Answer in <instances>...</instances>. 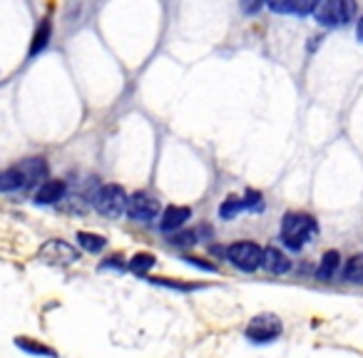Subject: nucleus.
Returning <instances> with one entry per match:
<instances>
[{
	"label": "nucleus",
	"mask_w": 363,
	"mask_h": 358,
	"mask_svg": "<svg viewBox=\"0 0 363 358\" xmlns=\"http://www.w3.org/2000/svg\"><path fill=\"white\" fill-rule=\"evenodd\" d=\"M316 234H319V224L304 212H289L281 221V241L294 251L304 249V244H309Z\"/></svg>",
	"instance_id": "nucleus-1"
},
{
	"label": "nucleus",
	"mask_w": 363,
	"mask_h": 358,
	"mask_svg": "<svg viewBox=\"0 0 363 358\" xmlns=\"http://www.w3.org/2000/svg\"><path fill=\"white\" fill-rule=\"evenodd\" d=\"M356 15V3L351 0H323V3H316L314 8V18L323 28H341L348 20H353Z\"/></svg>",
	"instance_id": "nucleus-2"
},
{
	"label": "nucleus",
	"mask_w": 363,
	"mask_h": 358,
	"mask_svg": "<svg viewBox=\"0 0 363 358\" xmlns=\"http://www.w3.org/2000/svg\"><path fill=\"white\" fill-rule=\"evenodd\" d=\"M127 202H130V197H127L125 189L119 185H105L95 194V209L100 214L110 216V219H117V216L125 214Z\"/></svg>",
	"instance_id": "nucleus-3"
},
{
	"label": "nucleus",
	"mask_w": 363,
	"mask_h": 358,
	"mask_svg": "<svg viewBox=\"0 0 363 358\" xmlns=\"http://www.w3.org/2000/svg\"><path fill=\"white\" fill-rule=\"evenodd\" d=\"M281 331H284V323L276 314H259L246 326V339L251 343H271L279 339Z\"/></svg>",
	"instance_id": "nucleus-4"
},
{
	"label": "nucleus",
	"mask_w": 363,
	"mask_h": 358,
	"mask_svg": "<svg viewBox=\"0 0 363 358\" xmlns=\"http://www.w3.org/2000/svg\"><path fill=\"white\" fill-rule=\"evenodd\" d=\"M226 259L237 268H242V271H256L262 266L264 249L259 244H254V241H237V244L226 249Z\"/></svg>",
	"instance_id": "nucleus-5"
},
{
	"label": "nucleus",
	"mask_w": 363,
	"mask_h": 358,
	"mask_svg": "<svg viewBox=\"0 0 363 358\" xmlns=\"http://www.w3.org/2000/svg\"><path fill=\"white\" fill-rule=\"evenodd\" d=\"M162 212V204L157 197H152L149 191H135L127 202V214L135 221H152L157 219Z\"/></svg>",
	"instance_id": "nucleus-6"
},
{
	"label": "nucleus",
	"mask_w": 363,
	"mask_h": 358,
	"mask_svg": "<svg viewBox=\"0 0 363 358\" xmlns=\"http://www.w3.org/2000/svg\"><path fill=\"white\" fill-rule=\"evenodd\" d=\"M40 259L50 264H75L78 262V251L72 249L67 241H60V239H50L48 244H42Z\"/></svg>",
	"instance_id": "nucleus-7"
},
{
	"label": "nucleus",
	"mask_w": 363,
	"mask_h": 358,
	"mask_svg": "<svg viewBox=\"0 0 363 358\" xmlns=\"http://www.w3.org/2000/svg\"><path fill=\"white\" fill-rule=\"evenodd\" d=\"M15 169H18L20 179H23V189L48 177V162L42 160V157H28L20 164H15Z\"/></svg>",
	"instance_id": "nucleus-8"
},
{
	"label": "nucleus",
	"mask_w": 363,
	"mask_h": 358,
	"mask_svg": "<svg viewBox=\"0 0 363 358\" xmlns=\"http://www.w3.org/2000/svg\"><path fill=\"white\" fill-rule=\"evenodd\" d=\"M259 202H262V194H259V191H249L246 197H226L219 207V216L221 219H234L239 212L259 207Z\"/></svg>",
	"instance_id": "nucleus-9"
},
{
	"label": "nucleus",
	"mask_w": 363,
	"mask_h": 358,
	"mask_svg": "<svg viewBox=\"0 0 363 358\" xmlns=\"http://www.w3.org/2000/svg\"><path fill=\"white\" fill-rule=\"evenodd\" d=\"M65 182L62 179H48V182H42L35 191V204H58L60 199L65 197Z\"/></svg>",
	"instance_id": "nucleus-10"
},
{
	"label": "nucleus",
	"mask_w": 363,
	"mask_h": 358,
	"mask_svg": "<svg viewBox=\"0 0 363 358\" xmlns=\"http://www.w3.org/2000/svg\"><path fill=\"white\" fill-rule=\"evenodd\" d=\"M192 216V209L189 207H167L162 212V219H160V229L162 232H177L179 227H185L187 219Z\"/></svg>",
	"instance_id": "nucleus-11"
},
{
	"label": "nucleus",
	"mask_w": 363,
	"mask_h": 358,
	"mask_svg": "<svg viewBox=\"0 0 363 358\" xmlns=\"http://www.w3.org/2000/svg\"><path fill=\"white\" fill-rule=\"evenodd\" d=\"M262 266L267 268L269 274H286L289 266H292V262L286 259V254L281 249H276V246H267V249H264Z\"/></svg>",
	"instance_id": "nucleus-12"
},
{
	"label": "nucleus",
	"mask_w": 363,
	"mask_h": 358,
	"mask_svg": "<svg viewBox=\"0 0 363 358\" xmlns=\"http://www.w3.org/2000/svg\"><path fill=\"white\" fill-rule=\"evenodd\" d=\"M341 266V254L339 251H326L321 257V264H319V268H316V279L319 281H331L336 276V271H339Z\"/></svg>",
	"instance_id": "nucleus-13"
},
{
	"label": "nucleus",
	"mask_w": 363,
	"mask_h": 358,
	"mask_svg": "<svg viewBox=\"0 0 363 358\" xmlns=\"http://www.w3.org/2000/svg\"><path fill=\"white\" fill-rule=\"evenodd\" d=\"M50 35H53V23H50V18H42L40 25L35 28L33 42H30V58H35L37 53H42V50L48 48Z\"/></svg>",
	"instance_id": "nucleus-14"
},
{
	"label": "nucleus",
	"mask_w": 363,
	"mask_h": 358,
	"mask_svg": "<svg viewBox=\"0 0 363 358\" xmlns=\"http://www.w3.org/2000/svg\"><path fill=\"white\" fill-rule=\"evenodd\" d=\"M269 8L274 12H294V15H309L314 12L316 3L311 0H292V3H269Z\"/></svg>",
	"instance_id": "nucleus-15"
},
{
	"label": "nucleus",
	"mask_w": 363,
	"mask_h": 358,
	"mask_svg": "<svg viewBox=\"0 0 363 358\" xmlns=\"http://www.w3.org/2000/svg\"><path fill=\"white\" fill-rule=\"evenodd\" d=\"M344 281L356 284V287H363V254L348 259V264L344 266Z\"/></svg>",
	"instance_id": "nucleus-16"
},
{
	"label": "nucleus",
	"mask_w": 363,
	"mask_h": 358,
	"mask_svg": "<svg viewBox=\"0 0 363 358\" xmlns=\"http://www.w3.org/2000/svg\"><path fill=\"white\" fill-rule=\"evenodd\" d=\"M78 244L83 246L85 251H90V254H97V251H102L105 246H108V239L100 237V234L78 232Z\"/></svg>",
	"instance_id": "nucleus-17"
},
{
	"label": "nucleus",
	"mask_w": 363,
	"mask_h": 358,
	"mask_svg": "<svg viewBox=\"0 0 363 358\" xmlns=\"http://www.w3.org/2000/svg\"><path fill=\"white\" fill-rule=\"evenodd\" d=\"M15 346H20V348H23V351H28V353H35V356L58 358V353H55L50 346H42V343H35V341L25 339V336H20V339H15Z\"/></svg>",
	"instance_id": "nucleus-18"
},
{
	"label": "nucleus",
	"mask_w": 363,
	"mask_h": 358,
	"mask_svg": "<svg viewBox=\"0 0 363 358\" xmlns=\"http://www.w3.org/2000/svg\"><path fill=\"white\" fill-rule=\"evenodd\" d=\"M23 189V179H20L18 169L10 167L6 172H0V191H15Z\"/></svg>",
	"instance_id": "nucleus-19"
},
{
	"label": "nucleus",
	"mask_w": 363,
	"mask_h": 358,
	"mask_svg": "<svg viewBox=\"0 0 363 358\" xmlns=\"http://www.w3.org/2000/svg\"><path fill=\"white\" fill-rule=\"evenodd\" d=\"M155 264H157V259L152 257V254H147V251H140V254H135V257L130 259V268L135 274H147Z\"/></svg>",
	"instance_id": "nucleus-20"
},
{
	"label": "nucleus",
	"mask_w": 363,
	"mask_h": 358,
	"mask_svg": "<svg viewBox=\"0 0 363 358\" xmlns=\"http://www.w3.org/2000/svg\"><path fill=\"white\" fill-rule=\"evenodd\" d=\"M194 237H196V232H185V234H179V237H174L172 241L177 246H189V244H194V241H196Z\"/></svg>",
	"instance_id": "nucleus-21"
},
{
	"label": "nucleus",
	"mask_w": 363,
	"mask_h": 358,
	"mask_svg": "<svg viewBox=\"0 0 363 358\" xmlns=\"http://www.w3.org/2000/svg\"><path fill=\"white\" fill-rule=\"evenodd\" d=\"M187 264H192V266H199V268H204V271H214V266H212V264H204V262H199V259H192V257H187Z\"/></svg>",
	"instance_id": "nucleus-22"
},
{
	"label": "nucleus",
	"mask_w": 363,
	"mask_h": 358,
	"mask_svg": "<svg viewBox=\"0 0 363 358\" xmlns=\"http://www.w3.org/2000/svg\"><path fill=\"white\" fill-rule=\"evenodd\" d=\"M105 266H122V262H119V257H110V262H105Z\"/></svg>",
	"instance_id": "nucleus-23"
},
{
	"label": "nucleus",
	"mask_w": 363,
	"mask_h": 358,
	"mask_svg": "<svg viewBox=\"0 0 363 358\" xmlns=\"http://www.w3.org/2000/svg\"><path fill=\"white\" fill-rule=\"evenodd\" d=\"M356 33H358V40L363 42V18L358 20V28H356Z\"/></svg>",
	"instance_id": "nucleus-24"
}]
</instances>
